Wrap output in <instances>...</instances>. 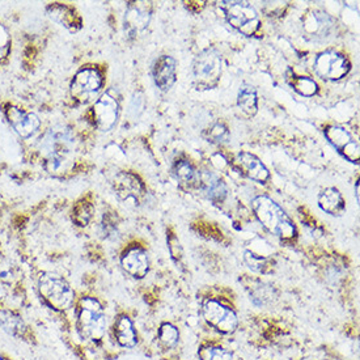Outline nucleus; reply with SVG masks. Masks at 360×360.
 <instances>
[{"label":"nucleus","instance_id":"14","mask_svg":"<svg viewBox=\"0 0 360 360\" xmlns=\"http://www.w3.org/2000/svg\"><path fill=\"white\" fill-rule=\"evenodd\" d=\"M323 133L333 147L340 152L343 158H346L351 162H359V144L354 141V138L347 130L340 126H326Z\"/></svg>","mask_w":360,"mask_h":360},{"label":"nucleus","instance_id":"9","mask_svg":"<svg viewBox=\"0 0 360 360\" xmlns=\"http://www.w3.org/2000/svg\"><path fill=\"white\" fill-rule=\"evenodd\" d=\"M202 314L205 321L221 334H231L236 330V313L219 300L207 299L202 304Z\"/></svg>","mask_w":360,"mask_h":360},{"label":"nucleus","instance_id":"8","mask_svg":"<svg viewBox=\"0 0 360 360\" xmlns=\"http://www.w3.org/2000/svg\"><path fill=\"white\" fill-rule=\"evenodd\" d=\"M104 86V77L100 70L86 67L77 71L71 83V96L79 104L91 103Z\"/></svg>","mask_w":360,"mask_h":360},{"label":"nucleus","instance_id":"10","mask_svg":"<svg viewBox=\"0 0 360 360\" xmlns=\"http://www.w3.org/2000/svg\"><path fill=\"white\" fill-rule=\"evenodd\" d=\"M113 190L122 203L136 207L143 202L147 194L142 180L131 172H121L113 181Z\"/></svg>","mask_w":360,"mask_h":360},{"label":"nucleus","instance_id":"23","mask_svg":"<svg viewBox=\"0 0 360 360\" xmlns=\"http://www.w3.org/2000/svg\"><path fill=\"white\" fill-rule=\"evenodd\" d=\"M319 206L326 214L333 217H340L345 211V199L342 197L340 190L328 188L320 193Z\"/></svg>","mask_w":360,"mask_h":360},{"label":"nucleus","instance_id":"7","mask_svg":"<svg viewBox=\"0 0 360 360\" xmlns=\"http://www.w3.org/2000/svg\"><path fill=\"white\" fill-rule=\"evenodd\" d=\"M75 150L74 134L65 126H56L44 134L39 141V151L48 158H71Z\"/></svg>","mask_w":360,"mask_h":360},{"label":"nucleus","instance_id":"22","mask_svg":"<svg viewBox=\"0 0 360 360\" xmlns=\"http://www.w3.org/2000/svg\"><path fill=\"white\" fill-rule=\"evenodd\" d=\"M173 174L181 186L188 190L199 189L202 174L189 160H179L173 167Z\"/></svg>","mask_w":360,"mask_h":360},{"label":"nucleus","instance_id":"21","mask_svg":"<svg viewBox=\"0 0 360 360\" xmlns=\"http://www.w3.org/2000/svg\"><path fill=\"white\" fill-rule=\"evenodd\" d=\"M48 15L50 19L54 20L59 25L68 29L70 32H76L83 25V20L80 18V15L67 4H62V3L50 4L48 7Z\"/></svg>","mask_w":360,"mask_h":360},{"label":"nucleus","instance_id":"30","mask_svg":"<svg viewBox=\"0 0 360 360\" xmlns=\"http://www.w3.org/2000/svg\"><path fill=\"white\" fill-rule=\"evenodd\" d=\"M203 135L209 142L224 143L227 142L228 138H229V131H228L226 124L217 122V124L210 126V129H207Z\"/></svg>","mask_w":360,"mask_h":360},{"label":"nucleus","instance_id":"27","mask_svg":"<svg viewBox=\"0 0 360 360\" xmlns=\"http://www.w3.org/2000/svg\"><path fill=\"white\" fill-rule=\"evenodd\" d=\"M198 355L200 360H232V352L217 345L202 346Z\"/></svg>","mask_w":360,"mask_h":360},{"label":"nucleus","instance_id":"12","mask_svg":"<svg viewBox=\"0 0 360 360\" xmlns=\"http://www.w3.org/2000/svg\"><path fill=\"white\" fill-rule=\"evenodd\" d=\"M121 105L118 97L112 91L105 92L92 108L95 124L104 133H108L117 124Z\"/></svg>","mask_w":360,"mask_h":360},{"label":"nucleus","instance_id":"19","mask_svg":"<svg viewBox=\"0 0 360 360\" xmlns=\"http://www.w3.org/2000/svg\"><path fill=\"white\" fill-rule=\"evenodd\" d=\"M235 165L237 169L250 180L257 181L259 184H265L269 180L270 173L267 171L262 162L249 152H241L237 155Z\"/></svg>","mask_w":360,"mask_h":360},{"label":"nucleus","instance_id":"33","mask_svg":"<svg viewBox=\"0 0 360 360\" xmlns=\"http://www.w3.org/2000/svg\"><path fill=\"white\" fill-rule=\"evenodd\" d=\"M0 360H18L16 358H13L12 355H11L10 352H7V351L4 350V349H1L0 347Z\"/></svg>","mask_w":360,"mask_h":360},{"label":"nucleus","instance_id":"32","mask_svg":"<svg viewBox=\"0 0 360 360\" xmlns=\"http://www.w3.org/2000/svg\"><path fill=\"white\" fill-rule=\"evenodd\" d=\"M11 46V36L7 28L0 24V60L7 57Z\"/></svg>","mask_w":360,"mask_h":360},{"label":"nucleus","instance_id":"1","mask_svg":"<svg viewBox=\"0 0 360 360\" xmlns=\"http://www.w3.org/2000/svg\"><path fill=\"white\" fill-rule=\"evenodd\" d=\"M74 328L83 341L98 343L105 337L108 319L104 305L95 296H82L74 305Z\"/></svg>","mask_w":360,"mask_h":360},{"label":"nucleus","instance_id":"17","mask_svg":"<svg viewBox=\"0 0 360 360\" xmlns=\"http://www.w3.org/2000/svg\"><path fill=\"white\" fill-rule=\"evenodd\" d=\"M151 21V11L142 3L130 4L126 10L124 19V33L129 38L139 37L148 28Z\"/></svg>","mask_w":360,"mask_h":360},{"label":"nucleus","instance_id":"15","mask_svg":"<svg viewBox=\"0 0 360 360\" xmlns=\"http://www.w3.org/2000/svg\"><path fill=\"white\" fill-rule=\"evenodd\" d=\"M4 113L12 126V129L19 134L21 138L29 139L38 133L41 121L36 114L27 112V110L18 108V106H13V105H8L4 110Z\"/></svg>","mask_w":360,"mask_h":360},{"label":"nucleus","instance_id":"2","mask_svg":"<svg viewBox=\"0 0 360 360\" xmlns=\"http://www.w3.org/2000/svg\"><path fill=\"white\" fill-rule=\"evenodd\" d=\"M36 292L42 305L49 311L63 316L75 305V292L66 279L51 271L39 273L36 281Z\"/></svg>","mask_w":360,"mask_h":360},{"label":"nucleus","instance_id":"20","mask_svg":"<svg viewBox=\"0 0 360 360\" xmlns=\"http://www.w3.org/2000/svg\"><path fill=\"white\" fill-rule=\"evenodd\" d=\"M152 76L155 80V84L159 86L162 91H168L173 86L177 79V63L169 56H162L156 59Z\"/></svg>","mask_w":360,"mask_h":360},{"label":"nucleus","instance_id":"16","mask_svg":"<svg viewBox=\"0 0 360 360\" xmlns=\"http://www.w3.org/2000/svg\"><path fill=\"white\" fill-rule=\"evenodd\" d=\"M121 266L126 274L134 279H143L150 271V257L146 249L139 245H130L126 248L121 255Z\"/></svg>","mask_w":360,"mask_h":360},{"label":"nucleus","instance_id":"31","mask_svg":"<svg viewBox=\"0 0 360 360\" xmlns=\"http://www.w3.org/2000/svg\"><path fill=\"white\" fill-rule=\"evenodd\" d=\"M19 278L18 267L10 261L0 262V282L4 285H13Z\"/></svg>","mask_w":360,"mask_h":360},{"label":"nucleus","instance_id":"6","mask_svg":"<svg viewBox=\"0 0 360 360\" xmlns=\"http://www.w3.org/2000/svg\"><path fill=\"white\" fill-rule=\"evenodd\" d=\"M194 82L202 89L218 86L221 76V58L215 50H205L197 56L193 63Z\"/></svg>","mask_w":360,"mask_h":360},{"label":"nucleus","instance_id":"18","mask_svg":"<svg viewBox=\"0 0 360 360\" xmlns=\"http://www.w3.org/2000/svg\"><path fill=\"white\" fill-rule=\"evenodd\" d=\"M110 332L114 342L122 349H134L138 345V332L133 320L126 313H120L114 319Z\"/></svg>","mask_w":360,"mask_h":360},{"label":"nucleus","instance_id":"25","mask_svg":"<svg viewBox=\"0 0 360 360\" xmlns=\"http://www.w3.org/2000/svg\"><path fill=\"white\" fill-rule=\"evenodd\" d=\"M237 108L245 117H253L258 110V96L255 86H243L237 96Z\"/></svg>","mask_w":360,"mask_h":360},{"label":"nucleus","instance_id":"28","mask_svg":"<svg viewBox=\"0 0 360 360\" xmlns=\"http://www.w3.org/2000/svg\"><path fill=\"white\" fill-rule=\"evenodd\" d=\"M291 86L299 95L305 96V97H312L319 92L317 83L307 76H296L292 79Z\"/></svg>","mask_w":360,"mask_h":360},{"label":"nucleus","instance_id":"24","mask_svg":"<svg viewBox=\"0 0 360 360\" xmlns=\"http://www.w3.org/2000/svg\"><path fill=\"white\" fill-rule=\"evenodd\" d=\"M200 188H203L207 197L215 203L223 202L227 197L228 189L224 181L219 179L218 176H215L212 173L202 174Z\"/></svg>","mask_w":360,"mask_h":360},{"label":"nucleus","instance_id":"26","mask_svg":"<svg viewBox=\"0 0 360 360\" xmlns=\"http://www.w3.org/2000/svg\"><path fill=\"white\" fill-rule=\"evenodd\" d=\"M94 203L89 197L82 198L76 202L75 206L72 207L71 218L76 226L79 227H86L91 220L94 218Z\"/></svg>","mask_w":360,"mask_h":360},{"label":"nucleus","instance_id":"11","mask_svg":"<svg viewBox=\"0 0 360 360\" xmlns=\"http://www.w3.org/2000/svg\"><path fill=\"white\" fill-rule=\"evenodd\" d=\"M335 22L332 16L320 10H311L303 18L305 37L313 42H323L332 37Z\"/></svg>","mask_w":360,"mask_h":360},{"label":"nucleus","instance_id":"4","mask_svg":"<svg viewBox=\"0 0 360 360\" xmlns=\"http://www.w3.org/2000/svg\"><path fill=\"white\" fill-rule=\"evenodd\" d=\"M0 330L15 341L22 342L30 347L38 346V335L32 323L15 307L0 303Z\"/></svg>","mask_w":360,"mask_h":360},{"label":"nucleus","instance_id":"29","mask_svg":"<svg viewBox=\"0 0 360 360\" xmlns=\"http://www.w3.org/2000/svg\"><path fill=\"white\" fill-rule=\"evenodd\" d=\"M179 340H180L179 329L172 323H162L160 329H159V341H160L162 346L167 347V349L174 347Z\"/></svg>","mask_w":360,"mask_h":360},{"label":"nucleus","instance_id":"3","mask_svg":"<svg viewBox=\"0 0 360 360\" xmlns=\"http://www.w3.org/2000/svg\"><path fill=\"white\" fill-rule=\"evenodd\" d=\"M252 207L259 223L270 233L285 241L295 238L297 231L294 221L275 200L266 195H258L252 200Z\"/></svg>","mask_w":360,"mask_h":360},{"label":"nucleus","instance_id":"5","mask_svg":"<svg viewBox=\"0 0 360 360\" xmlns=\"http://www.w3.org/2000/svg\"><path fill=\"white\" fill-rule=\"evenodd\" d=\"M220 8L228 24L241 34L252 37L258 32L261 20L255 7L248 1H221Z\"/></svg>","mask_w":360,"mask_h":360},{"label":"nucleus","instance_id":"34","mask_svg":"<svg viewBox=\"0 0 360 360\" xmlns=\"http://www.w3.org/2000/svg\"><path fill=\"white\" fill-rule=\"evenodd\" d=\"M355 191H356V193H355V194H356V199L359 200V181H358L356 185H355Z\"/></svg>","mask_w":360,"mask_h":360},{"label":"nucleus","instance_id":"13","mask_svg":"<svg viewBox=\"0 0 360 360\" xmlns=\"http://www.w3.org/2000/svg\"><path fill=\"white\" fill-rule=\"evenodd\" d=\"M349 59L337 51H325L316 58L314 70L325 80H341L350 71Z\"/></svg>","mask_w":360,"mask_h":360}]
</instances>
